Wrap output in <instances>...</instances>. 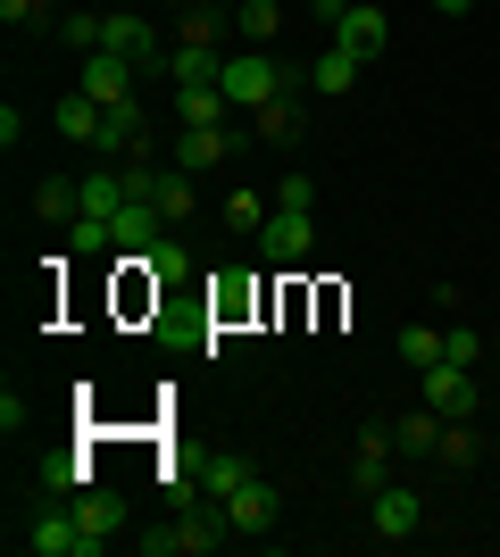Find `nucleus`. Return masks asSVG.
<instances>
[{
	"mask_svg": "<svg viewBox=\"0 0 500 557\" xmlns=\"http://www.w3.org/2000/svg\"><path fill=\"white\" fill-rule=\"evenodd\" d=\"M276 92H292L284 59H267V50H234V59H225V100H234V109H267Z\"/></svg>",
	"mask_w": 500,
	"mask_h": 557,
	"instance_id": "1",
	"label": "nucleus"
},
{
	"mask_svg": "<svg viewBox=\"0 0 500 557\" xmlns=\"http://www.w3.org/2000/svg\"><path fill=\"white\" fill-rule=\"evenodd\" d=\"M125 191H134V200H150L167 225H184V216L200 209V200H192V175H184V166H150V159H134V166H125Z\"/></svg>",
	"mask_w": 500,
	"mask_h": 557,
	"instance_id": "2",
	"label": "nucleus"
},
{
	"mask_svg": "<svg viewBox=\"0 0 500 557\" xmlns=\"http://www.w3.org/2000/svg\"><path fill=\"white\" fill-rule=\"evenodd\" d=\"M417 399H426L434 417H467L484 399V383H476V367H451V358H434V367H417Z\"/></svg>",
	"mask_w": 500,
	"mask_h": 557,
	"instance_id": "3",
	"label": "nucleus"
},
{
	"mask_svg": "<svg viewBox=\"0 0 500 557\" xmlns=\"http://www.w3.org/2000/svg\"><path fill=\"white\" fill-rule=\"evenodd\" d=\"M309 250H317L309 209H267V225H259V258L267 267H309Z\"/></svg>",
	"mask_w": 500,
	"mask_h": 557,
	"instance_id": "4",
	"label": "nucleus"
},
{
	"mask_svg": "<svg viewBox=\"0 0 500 557\" xmlns=\"http://www.w3.org/2000/svg\"><path fill=\"white\" fill-rule=\"evenodd\" d=\"M68 516H75V541H84V557H100L109 541L125 533V499H109V491H68Z\"/></svg>",
	"mask_w": 500,
	"mask_h": 557,
	"instance_id": "5",
	"label": "nucleus"
},
{
	"mask_svg": "<svg viewBox=\"0 0 500 557\" xmlns=\"http://www.w3.org/2000/svg\"><path fill=\"white\" fill-rule=\"evenodd\" d=\"M217 541H234L225 508H217V524L200 516V524H167V533H134V549H143V557H200V549H217Z\"/></svg>",
	"mask_w": 500,
	"mask_h": 557,
	"instance_id": "6",
	"label": "nucleus"
},
{
	"mask_svg": "<svg viewBox=\"0 0 500 557\" xmlns=\"http://www.w3.org/2000/svg\"><path fill=\"white\" fill-rule=\"evenodd\" d=\"M367 524H376V541H417V524H426V499L408 483H383L376 499H367Z\"/></svg>",
	"mask_w": 500,
	"mask_h": 557,
	"instance_id": "7",
	"label": "nucleus"
},
{
	"mask_svg": "<svg viewBox=\"0 0 500 557\" xmlns=\"http://www.w3.org/2000/svg\"><path fill=\"white\" fill-rule=\"evenodd\" d=\"M392 449H401L392 424H367V433H358V458H351V491L358 499H376V491L392 483Z\"/></svg>",
	"mask_w": 500,
	"mask_h": 557,
	"instance_id": "8",
	"label": "nucleus"
},
{
	"mask_svg": "<svg viewBox=\"0 0 500 557\" xmlns=\"http://www.w3.org/2000/svg\"><path fill=\"white\" fill-rule=\"evenodd\" d=\"M100 50H118V59H134V67H167V50H159V34H150V17H134V9H109Z\"/></svg>",
	"mask_w": 500,
	"mask_h": 557,
	"instance_id": "9",
	"label": "nucleus"
},
{
	"mask_svg": "<svg viewBox=\"0 0 500 557\" xmlns=\"http://www.w3.org/2000/svg\"><path fill=\"white\" fill-rule=\"evenodd\" d=\"M217 508H225V524H234V533H267V524L284 516V499H276V483H259V474H251V483L225 491Z\"/></svg>",
	"mask_w": 500,
	"mask_h": 557,
	"instance_id": "10",
	"label": "nucleus"
},
{
	"mask_svg": "<svg viewBox=\"0 0 500 557\" xmlns=\"http://www.w3.org/2000/svg\"><path fill=\"white\" fill-rule=\"evenodd\" d=\"M333 42L358 50V59H383V42H392V17H383V9H367V0H351V9L333 17Z\"/></svg>",
	"mask_w": 500,
	"mask_h": 557,
	"instance_id": "11",
	"label": "nucleus"
},
{
	"mask_svg": "<svg viewBox=\"0 0 500 557\" xmlns=\"http://www.w3.org/2000/svg\"><path fill=\"white\" fill-rule=\"evenodd\" d=\"M225 59L234 50H217V42H175L167 50V84L184 92V84H225Z\"/></svg>",
	"mask_w": 500,
	"mask_h": 557,
	"instance_id": "12",
	"label": "nucleus"
},
{
	"mask_svg": "<svg viewBox=\"0 0 500 557\" xmlns=\"http://www.w3.org/2000/svg\"><path fill=\"white\" fill-rule=\"evenodd\" d=\"M75 92H93L100 109L109 100H134V59H118V50H84V84Z\"/></svg>",
	"mask_w": 500,
	"mask_h": 557,
	"instance_id": "13",
	"label": "nucleus"
},
{
	"mask_svg": "<svg viewBox=\"0 0 500 557\" xmlns=\"http://www.w3.org/2000/svg\"><path fill=\"white\" fill-rule=\"evenodd\" d=\"M234 141H242V134H225V125H184V141H175V166H184V175H209V166L225 159Z\"/></svg>",
	"mask_w": 500,
	"mask_h": 557,
	"instance_id": "14",
	"label": "nucleus"
},
{
	"mask_svg": "<svg viewBox=\"0 0 500 557\" xmlns=\"http://www.w3.org/2000/svg\"><path fill=\"white\" fill-rule=\"evenodd\" d=\"M25 549H34V557H84V541H75V516H68V499H59L50 516H34V524H25Z\"/></svg>",
	"mask_w": 500,
	"mask_h": 557,
	"instance_id": "15",
	"label": "nucleus"
},
{
	"mask_svg": "<svg viewBox=\"0 0 500 557\" xmlns=\"http://www.w3.org/2000/svg\"><path fill=\"white\" fill-rule=\"evenodd\" d=\"M251 116H259V141H276V150L309 141V116H301V92H276L267 109H251Z\"/></svg>",
	"mask_w": 500,
	"mask_h": 557,
	"instance_id": "16",
	"label": "nucleus"
},
{
	"mask_svg": "<svg viewBox=\"0 0 500 557\" xmlns=\"http://www.w3.org/2000/svg\"><path fill=\"white\" fill-rule=\"evenodd\" d=\"M100 150H134V159H150L143 100H109V116H100Z\"/></svg>",
	"mask_w": 500,
	"mask_h": 557,
	"instance_id": "17",
	"label": "nucleus"
},
{
	"mask_svg": "<svg viewBox=\"0 0 500 557\" xmlns=\"http://www.w3.org/2000/svg\"><path fill=\"white\" fill-rule=\"evenodd\" d=\"M358 75H367V59H358V50H342V42H326L309 59V92H351Z\"/></svg>",
	"mask_w": 500,
	"mask_h": 557,
	"instance_id": "18",
	"label": "nucleus"
},
{
	"mask_svg": "<svg viewBox=\"0 0 500 557\" xmlns=\"http://www.w3.org/2000/svg\"><path fill=\"white\" fill-rule=\"evenodd\" d=\"M100 116H109V109H100L93 92H68L59 109H50V125H59L68 141H84V150H100Z\"/></svg>",
	"mask_w": 500,
	"mask_h": 557,
	"instance_id": "19",
	"label": "nucleus"
},
{
	"mask_svg": "<svg viewBox=\"0 0 500 557\" xmlns=\"http://www.w3.org/2000/svg\"><path fill=\"white\" fill-rule=\"evenodd\" d=\"M225 116H234L225 84H184V92H175V125H225Z\"/></svg>",
	"mask_w": 500,
	"mask_h": 557,
	"instance_id": "20",
	"label": "nucleus"
},
{
	"mask_svg": "<svg viewBox=\"0 0 500 557\" xmlns=\"http://www.w3.org/2000/svg\"><path fill=\"white\" fill-rule=\"evenodd\" d=\"M34 209H42V225L68 233L75 216H84V184H68V175H42V184H34Z\"/></svg>",
	"mask_w": 500,
	"mask_h": 557,
	"instance_id": "21",
	"label": "nucleus"
},
{
	"mask_svg": "<svg viewBox=\"0 0 500 557\" xmlns=\"http://www.w3.org/2000/svg\"><path fill=\"white\" fill-rule=\"evenodd\" d=\"M442 424H451V417H434V408H408V417L392 424L401 458H434V449H442Z\"/></svg>",
	"mask_w": 500,
	"mask_h": 557,
	"instance_id": "22",
	"label": "nucleus"
},
{
	"mask_svg": "<svg viewBox=\"0 0 500 557\" xmlns=\"http://www.w3.org/2000/svg\"><path fill=\"white\" fill-rule=\"evenodd\" d=\"M234 25H242L251 50H267L276 34H284V9H276V0H234Z\"/></svg>",
	"mask_w": 500,
	"mask_h": 557,
	"instance_id": "23",
	"label": "nucleus"
},
{
	"mask_svg": "<svg viewBox=\"0 0 500 557\" xmlns=\"http://www.w3.org/2000/svg\"><path fill=\"white\" fill-rule=\"evenodd\" d=\"M143 267H150V275H184V267H192L184 233H167V225H159V242H150V250H143Z\"/></svg>",
	"mask_w": 500,
	"mask_h": 557,
	"instance_id": "24",
	"label": "nucleus"
},
{
	"mask_svg": "<svg viewBox=\"0 0 500 557\" xmlns=\"http://www.w3.org/2000/svg\"><path fill=\"white\" fill-rule=\"evenodd\" d=\"M267 200H276V191H225V225H234V233H259L267 225Z\"/></svg>",
	"mask_w": 500,
	"mask_h": 557,
	"instance_id": "25",
	"label": "nucleus"
},
{
	"mask_svg": "<svg viewBox=\"0 0 500 557\" xmlns=\"http://www.w3.org/2000/svg\"><path fill=\"white\" fill-rule=\"evenodd\" d=\"M59 34H68L75 50H100V34H109V9H68V17H59Z\"/></svg>",
	"mask_w": 500,
	"mask_h": 557,
	"instance_id": "26",
	"label": "nucleus"
},
{
	"mask_svg": "<svg viewBox=\"0 0 500 557\" xmlns=\"http://www.w3.org/2000/svg\"><path fill=\"white\" fill-rule=\"evenodd\" d=\"M392 349H401V367H434V358H442V333L408 325V333H401V342H392Z\"/></svg>",
	"mask_w": 500,
	"mask_h": 557,
	"instance_id": "27",
	"label": "nucleus"
},
{
	"mask_svg": "<svg viewBox=\"0 0 500 557\" xmlns=\"http://www.w3.org/2000/svg\"><path fill=\"white\" fill-rule=\"evenodd\" d=\"M442 358H451V367H476V358H484V333L451 325V333H442Z\"/></svg>",
	"mask_w": 500,
	"mask_h": 557,
	"instance_id": "28",
	"label": "nucleus"
},
{
	"mask_svg": "<svg viewBox=\"0 0 500 557\" xmlns=\"http://www.w3.org/2000/svg\"><path fill=\"white\" fill-rule=\"evenodd\" d=\"M251 483V458H209V491L225 499V491H242Z\"/></svg>",
	"mask_w": 500,
	"mask_h": 557,
	"instance_id": "29",
	"label": "nucleus"
},
{
	"mask_svg": "<svg viewBox=\"0 0 500 557\" xmlns=\"http://www.w3.org/2000/svg\"><path fill=\"white\" fill-rule=\"evenodd\" d=\"M434 458H442V466H467V458H476V442H467V433H459V417L442 424V449H434Z\"/></svg>",
	"mask_w": 500,
	"mask_h": 557,
	"instance_id": "30",
	"label": "nucleus"
},
{
	"mask_svg": "<svg viewBox=\"0 0 500 557\" xmlns=\"http://www.w3.org/2000/svg\"><path fill=\"white\" fill-rule=\"evenodd\" d=\"M276 209H317V184H309V175H284V191H276Z\"/></svg>",
	"mask_w": 500,
	"mask_h": 557,
	"instance_id": "31",
	"label": "nucleus"
},
{
	"mask_svg": "<svg viewBox=\"0 0 500 557\" xmlns=\"http://www.w3.org/2000/svg\"><path fill=\"white\" fill-rule=\"evenodd\" d=\"M42 17V0H0V25H9V34H17V25H34Z\"/></svg>",
	"mask_w": 500,
	"mask_h": 557,
	"instance_id": "32",
	"label": "nucleus"
},
{
	"mask_svg": "<svg viewBox=\"0 0 500 557\" xmlns=\"http://www.w3.org/2000/svg\"><path fill=\"white\" fill-rule=\"evenodd\" d=\"M17 424H25V392L9 383V392H0V433H17Z\"/></svg>",
	"mask_w": 500,
	"mask_h": 557,
	"instance_id": "33",
	"label": "nucleus"
},
{
	"mask_svg": "<svg viewBox=\"0 0 500 557\" xmlns=\"http://www.w3.org/2000/svg\"><path fill=\"white\" fill-rule=\"evenodd\" d=\"M342 9H351V0H309V17L326 25V34H333V17H342Z\"/></svg>",
	"mask_w": 500,
	"mask_h": 557,
	"instance_id": "34",
	"label": "nucleus"
},
{
	"mask_svg": "<svg viewBox=\"0 0 500 557\" xmlns=\"http://www.w3.org/2000/svg\"><path fill=\"white\" fill-rule=\"evenodd\" d=\"M426 9H442V17H467V9H476V0H426Z\"/></svg>",
	"mask_w": 500,
	"mask_h": 557,
	"instance_id": "35",
	"label": "nucleus"
},
{
	"mask_svg": "<svg viewBox=\"0 0 500 557\" xmlns=\"http://www.w3.org/2000/svg\"><path fill=\"white\" fill-rule=\"evenodd\" d=\"M175 9H200V0H175Z\"/></svg>",
	"mask_w": 500,
	"mask_h": 557,
	"instance_id": "36",
	"label": "nucleus"
},
{
	"mask_svg": "<svg viewBox=\"0 0 500 557\" xmlns=\"http://www.w3.org/2000/svg\"><path fill=\"white\" fill-rule=\"evenodd\" d=\"M209 9H234V0H209Z\"/></svg>",
	"mask_w": 500,
	"mask_h": 557,
	"instance_id": "37",
	"label": "nucleus"
}]
</instances>
